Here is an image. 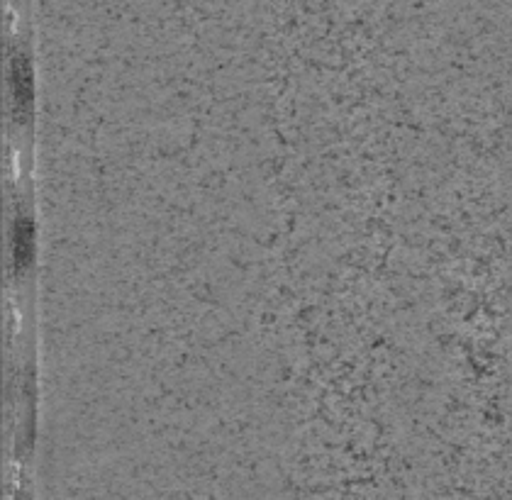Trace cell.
I'll return each instance as SVG.
<instances>
[{"mask_svg": "<svg viewBox=\"0 0 512 500\" xmlns=\"http://www.w3.org/2000/svg\"><path fill=\"white\" fill-rule=\"evenodd\" d=\"M10 96H13V113L25 118L32 105V76L25 54H15L10 59Z\"/></svg>", "mask_w": 512, "mask_h": 500, "instance_id": "obj_1", "label": "cell"}, {"mask_svg": "<svg viewBox=\"0 0 512 500\" xmlns=\"http://www.w3.org/2000/svg\"><path fill=\"white\" fill-rule=\"evenodd\" d=\"M32 252H35V227L27 215H18L13 220V232H10V261L15 271H25L32 264Z\"/></svg>", "mask_w": 512, "mask_h": 500, "instance_id": "obj_2", "label": "cell"}]
</instances>
